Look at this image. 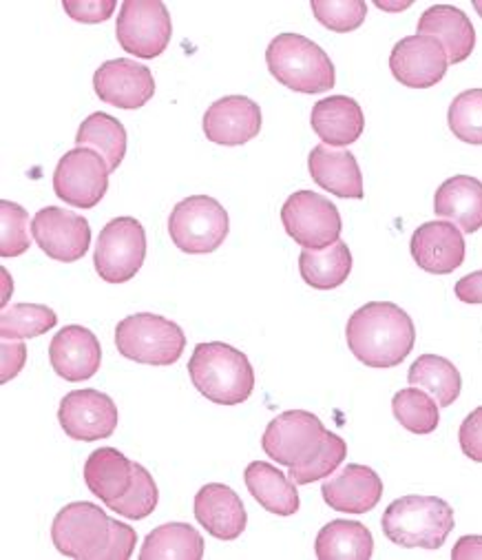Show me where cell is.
I'll return each instance as SVG.
<instances>
[{
    "mask_svg": "<svg viewBox=\"0 0 482 560\" xmlns=\"http://www.w3.org/2000/svg\"><path fill=\"white\" fill-rule=\"evenodd\" d=\"M352 354L367 368L401 365L414 343L416 328L412 317L392 302H369L352 313L345 326Z\"/></svg>",
    "mask_w": 482,
    "mask_h": 560,
    "instance_id": "6da1fadb",
    "label": "cell"
},
{
    "mask_svg": "<svg viewBox=\"0 0 482 560\" xmlns=\"http://www.w3.org/2000/svg\"><path fill=\"white\" fill-rule=\"evenodd\" d=\"M188 375L200 395L218 406H239L255 390L250 359L224 341L198 343L188 361Z\"/></svg>",
    "mask_w": 482,
    "mask_h": 560,
    "instance_id": "7a4b0ae2",
    "label": "cell"
},
{
    "mask_svg": "<svg viewBox=\"0 0 482 560\" xmlns=\"http://www.w3.org/2000/svg\"><path fill=\"white\" fill-rule=\"evenodd\" d=\"M266 65L277 82L308 96L330 91L337 84L330 56L302 34L274 36L266 49Z\"/></svg>",
    "mask_w": 482,
    "mask_h": 560,
    "instance_id": "3957f363",
    "label": "cell"
},
{
    "mask_svg": "<svg viewBox=\"0 0 482 560\" xmlns=\"http://www.w3.org/2000/svg\"><path fill=\"white\" fill-rule=\"evenodd\" d=\"M454 525V510L447 501L421 494L392 501L380 518L388 540L408 549H440Z\"/></svg>",
    "mask_w": 482,
    "mask_h": 560,
    "instance_id": "277c9868",
    "label": "cell"
},
{
    "mask_svg": "<svg viewBox=\"0 0 482 560\" xmlns=\"http://www.w3.org/2000/svg\"><path fill=\"white\" fill-rule=\"evenodd\" d=\"M116 348L136 363L173 365L186 348V335L179 324L162 315L138 313L116 326Z\"/></svg>",
    "mask_w": 482,
    "mask_h": 560,
    "instance_id": "5b68a950",
    "label": "cell"
},
{
    "mask_svg": "<svg viewBox=\"0 0 482 560\" xmlns=\"http://www.w3.org/2000/svg\"><path fill=\"white\" fill-rule=\"evenodd\" d=\"M231 218L211 196H190L177 202L168 218V235L186 255L215 253L228 237Z\"/></svg>",
    "mask_w": 482,
    "mask_h": 560,
    "instance_id": "8992f818",
    "label": "cell"
},
{
    "mask_svg": "<svg viewBox=\"0 0 482 560\" xmlns=\"http://www.w3.org/2000/svg\"><path fill=\"white\" fill-rule=\"evenodd\" d=\"M328 430L321 419L306 410H287L274 417L261 439L263 452L287 470L310 463L324 447Z\"/></svg>",
    "mask_w": 482,
    "mask_h": 560,
    "instance_id": "52a82bcc",
    "label": "cell"
},
{
    "mask_svg": "<svg viewBox=\"0 0 482 560\" xmlns=\"http://www.w3.org/2000/svg\"><path fill=\"white\" fill-rule=\"evenodd\" d=\"M146 259V231L136 218H116L98 235L93 266L107 284H127Z\"/></svg>",
    "mask_w": 482,
    "mask_h": 560,
    "instance_id": "ba28073f",
    "label": "cell"
},
{
    "mask_svg": "<svg viewBox=\"0 0 482 560\" xmlns=\"http://www.w3.org/2000/svg\"><path fill=\"white\" fill-rule=\"evenodd\" d=\"M111 536V518L89 501L64 505L51 525L54 547L75 560H98Z\"/></svg>",
    "mask_w": 482,
    "mask_h": 560,
    "instance_id": "9c48e42d",
    "label": "cell"
},
{
    "mask_svg": "<svg viewBox=\"0 0 482 560\" xmlns=\"http://www.w3.org/2000/svg\"><path fill=\"white\" fill-rule=\"evenodd\" d=\"M111 168L107 160L89 147L67 151L54 171L56 196L75 209H93L109 191Z\"/></svg>",
    "mask_w": 482,
    "mask_h": 560,
    "instance_id": "30bf717a",
    "label": "cell"
},
{
    "mask_svg": "<svg viewBox=\"0 0 482 560\" xmlns=\"http://www.w3.org/2000/svg\"><path fill=\"white\" fill-rule=\"evenodd\" d=\"M281 222L306 250H324L341 240L343 222L339 209L315 191H297L281 207Z\"/></svg>",
    "mask_w": 482,
    "mask_h": 560,
    "instance_id": "8fae6325",
    "label": "cell"
},
{
    "mask_svg": "<svg viewBox=\"0 0 482 560\" xmlns=\"http://www.w3.org/2000/svg\"><path fill=\"white\" fill-rule=\"evenodd\" d=\"M116 36L127 54L144 60L157 58L173 36L171 14L160 0H125L116 21Z\"/></svg>",
    "mask_w": 482,
    "mask_h": 560,
    "instance_id": "7c38bea8",
    "label": "cell"
},
{
    "mask_svg": "<svg viewBox=\"0 0 482 560\" xmlns=\"http://www.w3.org/2000/svg\"><path fill=\"white\" fill-rule=\"evenodd\" d=\"M58 421L64 434L75 441L109 439L118 428V406L101 390H73L60 401Z\"/></svg>",
    "mask_w": 482,
    "mask_h": 560,
    "instance_id": "4fadbf2b",
    "label": "cell"
},
{
    "mask_svg": "<svg viewBox=\"0 0 482 560\" xmlns=\"http://www.w3.org/2000/svg\"><path fill=\"white\" fill-rule=\"evenodd\" d=\"M32 235L47 257L62 264L82 259L91 248L86 218L60 207L40 209L32 220Z\"/></svg>",
    "mask_w": 482,
    "mask_h": 560,
    "instance_id": "5bb4252c",
    "label": "cell"
},
{
    "mask_svg": "<svg viewBox=\"0 0 482 560\" xmlns=\"http://www.w3.org/2000/svg\"><path fill=\"white\" fill-rule=\"evenodd\" d=\"M95 96L118 109H140L155 96V78L146 65L129 58L107 60L93 73Z\"/></svg>",
    "mask_w": 482,
    "mask_h": 560,
    "instance_id": "9a60e30c",
    "label": "cell"
},
{
    "mask_svg": "<svg viewBox=\"0 0 482 560\" xmlns=\"http://www.w3.org/2000/svg\"><path fill=\"white\" fill-rule=\"evenodd\" d=\"M449 69L445 47L432 36H405L390 54L392 75L410 89H430L438 84Z\"/></svg>",
    "mask_w": 482,
    "mask_h": 560,
    "instance_id": "2e32d148",
    "label": "cell"
},
{
    "mask_svg": "<svg viewBox=\"0 0 482 560\" xmlns=\"http://www.w3.org/2000/svg\"><path fill=\"white\" fill-rule=\"evenodd\" d=\"M49 361L56 375L64 382L80 384L91 380L103 363V348L84 326H64L49 343Z\"/></svg>",
    "mask_w": 482,
    "mask_h": 560,
    "instance_id": "e0dca14e",
    "label": "cell"
},
{
    "mask_svg": "<svg viewBox=\"0 0 482 560\" xmlns=\"http://www.w3.org/2000/svg\"><path fill=\"white\" fill-rule=\"evenodd\" d=\"M412 259L430 275H449L458 270L467 255L465 235L447 220L425 222L412 233Z\"/></svg>",
    "mask_w": 482,
    "mask_h": 560,
    "instance_id": "ac0fdd59",
    "label": "cell"
},
{
    "mask_svg": "<svg viewBox=\"0 0 482 560\" xmlns=\"http://www.w3.org/2000/svg\"><path fill=\"white\" fill-rule=\"evenodd\" d=\"M204 136L222 147H242L261 131V107L246 96H226L204 114Z\"/></svg>",
    "mask_w": 482,
    "mask_h": 560,
    "instance_id": "d6986e66",
    "label": "cell"
},
{
    "mask_svg": "<svg viewBox=\"0 0 482 560\" xmlns=\"http://www.w3.org/2000/svg\"><path fill=\"white\" fill-rule=\"evenodd\" d=\"M321 497L334 512L367 514L383 497V481L367 465L350 463L337 477L324 483Z\"/></svg>",
    "mask_w": 482,
    "mask_h": 560,
    "instance_id": "ffe728a7",
    "label": "cell"
},
{
    "mask_svg": "<svg viewBox=\"0 0 482 560\" xmlns=\"http://www.w3.org/2000/svg\"><path fill=\"white\" fill-rule=\"evenodd\" d=\"M196 518L218 540H235L248 525L244 501L224 483H209L196 494Z\"/></svg>",
    "mask_w": 482,
    "mask_h": 560,
    "instance_id": "44dd1931",
    "label": "cell"
},
{
    "mask_svg": "<svg viewBox=\"0 0 482 560\" xmlns=\"http://www.w3.org/2000/svg\"><path fill=\"white\" fill-rule=\"evenodd\" d=\"M308 168L324 191L343 200H363V173L354 153L317 144L310 151Z\"/></svg>",
    "mask_w": 482,
    "mask_h": 560,
    "instance_id": "7402d4cb",
    "label": "cell"
},
{
    "mask_svg": "<svg viewBox=\"0 0 482 560\" xmlns=\"http://www.w3.org/2000/svg\"><path fill=\"white\" fill-rule=\"evenodd\" d=\"M419 34L436 38L449 65L465 62L475 47V30L467 14L454 5H432L419 19Z\"/></svg>",
    "mask_w": 482,
    "mask_h": 560,
    "instance_id": "603a6c76",
    "label": "cell"
},
{
    "mask_svg": "<svg viewBox=\"0 0 482 560\" xmlns=\"http://www.w3.org/2000/svg\"><path fill=\"white\" fill-rule=\"evenodd\" d=\"M136 463L116 447H98L84 463V483L105 505L120 501L133 486Z\"/></svg>",
    "mask_w": 482,
    "mask_h": 560,
    "instance_id": "cb8c5ba5",
    "label": "cell"
},
{
    "mask_svg": "<svg viewBox=\"0 0 482 560\" xmlns=\"http://www.w3.org/2000/svg\"><path fill=\"white\" fill-rule=\"evenodd\" d=\"M434 213L465 233L482 229V182L471 175L445 179L434 196Z\"/></svg>",
    "mask_w": 482,
    "mask_h": 560,
    "instance_id": "d4e9b609",
    "label": "cell"
},
{
    "mask_svg": "<svg viewBox=\"0 0 482 560\" xmlns=\"http://www.w3.org/2000/svg\"><path fill=\"white\" fill-rule=\"evenodd\" d=\"M310 125L326 147H350L365 129L363 109L350 96H330L313 107Z\"/></svg>",
    "mask_w": 482,
    "mask_h": 560,
    "instance_id": "484cf974",
    "label": "cell"
},
{
    "mask_svg": "<svg viewBox=\"0 0 482 560\" xmlns=\"http://www.w3.org/2000/svg\"><path fill=\"white\" fill-rule=\"evenodd\" d=\"M244 481L252 499L270 514L277 516H293L299 512L302 501L297 492V483L287 479L274 465L266 460H252L246 472Z\"/></svg>",
    "mask_w": 482,
    "mask_h": 560,
    "instance_id": "4316f807",
    "label": "cell"
},
{
    "mask_svg": "<svg viewBox=\"0 0 482 560\" xmlns=\"http://www.w3.org/2000/svg\"><path fill=\"white\" fill-rule=\"evenodd\" d=\"M315 551L319 560H369L374 538L358 521H330L317 534Z\"/></svg>",
    "mask_w": 482,
    "mask_h": 560,
    "instance_id": "83f0119b",
    "label": "cell"
},
{
    "mask_svg": "<svg viewBox=\"0 0 482 560\" xmlns=\"http://www.w3.org/2000/svg\"><path fill=\"white\" fill-rule=\"evenodd\" d=\"M204 538L188 523H166L155 527L140 551V560H202Z\"/></svg>",
    "mask_w": 482,
    "mask_h": 560,
    "instance_id": "f1b7e54d",
    "label": "cell"
},
{
    "mask_svg": "<svg viewBox=\"0 0 482 560\" xmlns=\"http://www.w3.org/2000/svg\"><path fill=\"white\" fill-rule=\"evenodd\" d=\"M299 272L304 282L317 291H334L352 272V253L345 242H337L324 250H302Z\"/></svg>",
    "mask_w": 482,
    "mask_h": 560,
    "instance_id": "f546056e",
    "label": "cell"
},
{
    "mask_svg": "<svg viewBox=\"0 0 482 560\" xmlns=\"http://www.w3.org/2000/svg\"><path fill=\"white\" fill-rule=\"evenodd\" d=\"M408 382L430 393L440 408H449L462 390L458 368L440 354H421L408 372Z\"/></svg>",
    "mask_w": 482,
    "mask_h": 560,
    "instance_id": "4dcf8cb0",
    "label": "cell"
},
{
    "mask_svg": "<svg viewBox=\"0 0 482 560\" xmlns=\"http://www.w3.org/2000/svg\"><path fill=\"white\" fill-rule=\"evenodd\" d=\"M75 144L98 151L107 160V164L114 173L127 155L129 138H127L125 125L118 118H114L105 112H95L80 125Z\"/></svg>",
    "mask_w": 482,
    "mask_h": 560,
    "instance_id": "1f68e13d",
    "label": "cell"
},
{
    "mask_svg": "<svg viewBox=\"0 0 482 560\" xmlns=\"http://www.w3.org/2000/svg\"><path fill=\"white\" fill-rule=\"evenodd\" d=\"M438 408L436 399L416 386L399 390L392 399L395 419L412 434H432L440 421Z\"/></svg>",
    "mask_w": 482,
    "mask_h": 560,
    "instance_id": "d6a6232c",
    "label": "cell"
},
{
    "mask_svg": "<svg viewBox=\"0 0 482 560\" xmlns=\"http://www.w3.org/2000/svg\"><path fill=\"white\" fill-rule=\"evenodd\" d=\"M56 313L43 304H14L0 315V337L8 341H25L54 330Z\"/></svg>",
    "mask_w": 482,
    "mask_h": 560,
    "instance_id": "836d02e7",
    "label": "cell"
},
{
    "mask_svg": "<svg viewBox=\"0 0 482 560\" xmlns=\"http://www.w3.org/2000/svg\"><path fill=\"white\" fill-rule=\"evenodd\" d=\"M447 122L460 142L482 147V89L458 93L449 105Z\"/></svg>",
    "mask_w": 482,
    "mask_h": 560,
    "instance_id": "e575fe53",
    "label": "cell"
},
{
    "mask_svg": "<svg viewBox=\"0 0 482 560\" xmlns=\"http://www.w3.org/2000/svg\"><path fill=\"white\" fill-rule=\"evenodd\" d=\"M160 503V490L151 472L144 468V465L136 463V477L131 490L120 499L109 503L111 512L129 518V521H142L155 512Z\"/></svg>",
    "mask_w": 482,
    "mask_h": 560,
    "instance_id": "d590c367",
    "label": "cell"
},
{
    "mask_svg": "<svg viewBox=\"0 0 482 560\" xmlns=\"http://www.w3.org/2000/svg\"><path fill=\"white\" fill-rule=\"evenodd\" d=\"M345 456H348V443L339 434L328 430L321 452L310 463L299 465V468H291V479L297 486H310L321 479H328L332 472L339 470V465L345 460Z\"/></svg>",
    "mask_w": 482,
    "mask_h": 560,
    "instance_id": "8d00e7d4",
    "label": "cell"
},
{
    "mask_svg": "<svg viewBox=\"0 0 482 560\" xmlns=\"http://www.w3.org/2000/svg\"><path fill=\"white\" fill-rule=\"evenodd\" d=\"M0 222H3V235H0V257L12 259L30 250V213L10 200H0Z\"/></svg>",
    "mask_w": 482,
    "mask_h": 560,
    "instance_id": "74e56055",
    "label": "cell"
},
{
    "mask_svg": "<svg viewBox=\"0 0 482 560\" xmlns=\"http://www.w3.org/2000/svg\"><path fill=\"white\" fill-rule=\"evenodd\" d=\"M310 8L315 19L337 34L358 30L367 16V3L363 0H313Z\"/></svg>",
    "mask_w": 482,
    "mask_h": 560,
    "instance_id": "f35d334b",
    "label": "cell"
},
{
    "mask_svg": "<svg viewBox=\"0 0 482 560\" xmlns=\"http://www.w3.org/2000/svg\"><path fill=\"white\" fill-rule=\"evenodd\" d=\"M62 10L75 23L98 25L111 19L116 12V0H64Z\"/></svg>",
    "mask_w": 482,
    "mask_h": 560,
    "instance_id": "ab89813d",
    "label": "cell"
},
{
    "mask_svg": "<svg viewBox=\"0 0 482 560\" xmlns=\"http://www.w3.org/2000/svg\"><path fill=\"white\" fill-rule=\"evenodd\" d=\"M138 532L131 525H125L122 521L111 518V536L109 545L101 553L98 560H129L136 551Z\"/></svg>",
    "mask_w": 482,
    "mask_h": 560,
    "instance_id": "60d3db41",
    "label": "cell"
},
{
    "mask_svg": "<svg viewBox=\"0 0 482 560\" xmlns=\"http://www.w3.org/2000/svg\"><path fill=\"white\" fill-rule=\"evenodd\" d=\"M460 450L467 458L482 463V406L475 408L458 430Z\"/></svg>",
    "mask_w": 482,
    "mask_h": 560,
    "instance_id": "b9f144b4",
    "label": "cell"
},
{
    "mask_svg": "<svg viewBox=\"0 0 482 560\" xmlns=\"http://www.w3.org/2000/svg\"><path fill=\"white\" fill-rule=\"evenodd\" d=\"M0 354H3V365H0V384H10L19 372L25 368L27 361V346L21 341H8L3 339V346H0Z\"/></svg>",
    "mask_w": 482,
    "mask_h": 560,
    "instance_id": "7bdbcfd3",
    "label": "cell"
},
{
    "mask_svg": "<svg viewBox=\"0 0 482 560\" xmlns=\"http://www.w3.org/2000/svg\"><path fill=\"white\" fill-rule=\"evenodd\" d=\"M454 293L465 304H482V270L469 272L467 277L458 279Z\"/></svg>",
    "mask_w": 482,
    "mask_h": 560,
    "instance_id": "ee69618b",
    "label": "cell"
},
{
    "mask_svg": "<svg viewBox=\"0 0 482 560\" xmlns=\"http://www.w3.org/2000/svg\"><path fill=\"white\" fill-rule=\"evenodd\" d=\"M451 560H482V536L469 534L458 538L451 549Z\"/></svg>",
    "mask_w": 482,
    "mask_h": 560,
    "instance_id": "f6af8a7d",
    "label": "cell"
},
{
    "mask_svg": "<svg viewBox=\"0 0 482 560\" xmlns=\"http://www.w3.org/2000/svg\"><path fill=\"white\" fill-rule=\"evenodd\" d=\"M374 5L383 12H405L408 8L414 5V0H401V3H385V0H374Z\"/></svg>",
    "mask_w": 482,
    "mask_h": 560,
    "instance_id": "bcb514c9",
    "label": "cell"
},
{
    "mask_svg": "<svg viewBox=\"0 0 482 560\" xmlns=\"http://www.w3.org/2000/svg\"><path fill=\"white\" fill-rule=\"evenodd\" d=\"M473 10H475L478 16L482 19V0H473Z\"/></svg>",
    "mask_w": 482,
    "mask_h": 560,
    "instance_id": "7dc6e473",
    "label": "cell"
}]
</instances>
